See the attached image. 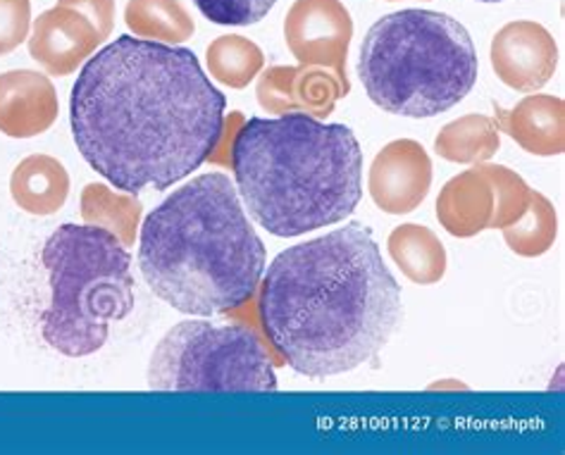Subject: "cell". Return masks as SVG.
<instances>
[{"mask_svg": "<svg viewBox=\"0 0 565 455\" xmlns=\"http://www.w3.org/2000/svg\"><path fill=\"white\" fill-rule=\"evenodd\" d=\"M205 63L211 77L230 89H246L265 67L263 51L246 36H217L205 51Z\"/></svg>", "mask_w": 565, "mask_h": 455, "instance_id": "obj_22", "label": "cell"}, {"mask_svg": "<svg viewBox=\"0 0 565 455\" xmlns=\"http://www.w3.org/2000/svg\"><path fill=\"white\" fill-rule=\"evenodd\" d=\"M501 231L503 241L520 258H540L548 253L558 237V217L554 203L532 188L525 213Z\"/></svg>", "mask_w": 565, "mask_h": 455, "instance_id": "obj_21", "label": "cell"}, {"mask_svg": "<svg viewBox=\"0 0 565 455\" xmlns=\"http://www.w3.org/2000/svg\"><path fill=\"white\" fill-rule=\"evenodd\" d=\"M103 36L92 20L79 10L57 3L41 12L29 36V55L53 77H67L77 72L96 53Z\"/></svg>", "mask_w": 565, "mask_h": 455, "instance_id": "obj_12", "label": "cell"}, {"mask_svg": "<svg viewBox=\"0 0 565 455\" xmlns=\"http://www.w3.org/2000/svg\"><path fill=\"white\" fill-rule=\"evenodd\" d=\"M277 0H193L207 20L227 26H248L267 18Z\"/></svg>", "mask_w": 565, "mask_h": 455, "instance_id": "obj_24", "label": "cell"}, {"mask_svg": "<svg viewBox=\"0 0 565 455\" xmlns=\"http://www.w3.org/2000/svg\"><path fill=\"white\" fill-rule=\"evenodd\" d=\"M433 186V160L425 145L396 139L375 155L367 172L370 198L382 213L408 215L420 208Z\"/></svg>", "mask_w": 565, "mask_h": 455, "instance_id": "obj_9", "label": "cell"}, {"mask_svg": "<svg viewBox=\"0 0 565 455\" xmlns=\"http://www.w3.org/2000/svg\"><path fill=\"white\" fill-rule=\"evenodd\" d=\"M351 39L353 20L341 0H294L287 12L285 41L299 65L332 69L344 84Z\"/></svg>", "mask_w": 565, "mask_h": 455, "instance_id": "obj_8", "label": "cell"}, {"mask_svg": "<svg viewBox=\"0 0 565 455\" xmlns=\"http://www.w3.org/2000/svg\"><path fill=\"white\" fill-rule=\"evenodd\" d=\"M225 108L193 51L120 36L84 65L70 120L86 163L137 196L196 172L217 151Z\"/></svg>", "mask_w": 565, "mask_h": 455, "instance_id": "obj_1", "label": "cell"}, {"mask_svg": "<svg viewBox=\"0 0 565 455\" xmlns=\"http://www.w3.org/2000/svg\"><path fill=\"white\" fill-rule=\"evenodd\" d=\"M501 145V127L497 117L463 115L446 124L435 141L439 158L458 165H482Z\"/></svg>", "mask_w": 565, "mask_h": 455, "instance_id": "obj_18", "label": "cell"}, {"mask_svg": "<svg viewBox=\"0 0 565 455\" xmlns=\"http://www.w3.org/2000/svg\"><path fill=\"white\" fill-rule=\"evenodd\" d=\"M125 24L137 39L168 43V46H177L196 34V22L182 0H129Z\"/></svg>", "mask_w": 565, "mask_h": 455, "instance_id": "obj_19", "label": "cell"}, {"mask_svg": "<svg viewBox=\"0 0 565 455\" xmlns=\"http://www.w3.org/2000/svg\"><path fill=\"white\" fill-rule=\"evenodd\" d=\"M492 67L513 91H540L558 67V46L546 26L518 20L501 26L492 39Z\"/></svg>", "mask_w": 565, "mask_h": 455, "instance_id": "obj_10", "label": "cell"}, {"mask_svg": "<svg viewBox=\"0 0 565 455\" xmlns=\"http://www.w3.org/2000/svg\"><path fill=\"white\" fill-rule=\"evenodd\" d=\"M32 29V0H0V57L20 48Z\"/></svg>", "mask_w": 565, "mask_h": 455, "instance_id": "obj_25", "label": "cell"}, {"mask_svg": "<svg viewBox=\"0 0 565 455\" xmlns=\"http://www.w3.org/2000/svg\"><path fill=\"white\" fill-rule=\"evenodd\" d=\"M61 6L79 10L86 20H92L98 34L106 41L115 26V0H57Z\"/></svg>", "mask_w": 565, "mask_h": 455, "instance_id": "obj_26", "label": "cell"}, {"mask_svg": "<svg viewBox=\"0 0 565 455\" xmlns=\"http://www.w3.org/2000/svg\"><path fill=\"white\" fill-rule=\"evenodd\" d=\"M392 260L413 284L429 286L437 284L446 274V248L433 229L425 225H401L390 234Z\"/></svg>", "mask_w": 565, "mask_h": 455, "instance_id": "obj_17", "label": "cell"}, {"mask_svg": "<svg viewBox=\"0 0 565 455\" xmlns=\"http://www.w3.org/2000/svg\"><path fill=\"white\" fill-rule=\"evenodd\" d=\"M139 268L156 296L186 315L230 313L256 293L265 246L227 174H201L143 219Z\"/></svg>", "mask_w": 565, "mask_h": 455, "instance_id": "obj_3", "label": "cell"}, {"mask_svg": "<svg viewBox=\"0 0 565 455\" xmlns=\"http://www.w3.org/2000/svg\"><path fill=\"white\" fill-rule=\"evenodd\" d=\"M232 170L250 217L281 239L341 223L363 196L359 139L306 112L250 117L234 137Z\"/></svg>", "mask_w": 565, "mask_h": 455, "instance_id": "obj_4", "label": "cell"}, {"mask_svg": "<svg viewBox=\"0 0 565 455\" xmlns=\"http://www.w3.org/2000/svg\"><path fill=\"white\" fill-rule=\"evenodd\" d=\"M61 112L53 82L34 69L0 75V134L34 139L49 131Z\"/></svg>", "mask_w": 565, "mask_h": 455, "instance_id": "obj_13", "label": "cell"}, {"mask_svg": "<svg viewBox=\"0 0 565 455\" xmlns=\"http://www.w3.org/2000/svg\"><path fill=\"white\" fill-rule=\"evenodd\" d=\"M480 3H503V0H480Z\"/></svg>", "mask_w": 565, "mask_h": 455, "instance_id": "obj_27", "label": "cell"}, {"mask_svg": "<svg viewBox=\"0 0 565 455\" xmlns=\"http://www.w3.org/2000/svg\"><path fill=\"white\" fill-rule=\"evenodd\" d=\"M143 205L134 194H117L106 184H86L82 191V217L86 225L113 231L127 248L137 241Z\"/></svg>", "mask_w": 565, "mask_h": 455, "instance_id": "obj_20", "label": "cell"}, {"mask_svg": "<svg viewBox=\"0 0 565 455\" xmlns=\"http://www.w3.org/2000/svg\"><path fill=\"white\" fill-rule=\"evenodd\" d=\"M153 391H277L275 365L260 336L246 325L186 319L172 327L148 365Z\"/></svg>", "mask_w": 565, "mask_h": 455, "instance_id": "obj_7", "label": "cell"}, {"mask_svg": "<svg viewBox=\"0 0 565 455\" xmlns=\"http://www.w3.org/2000/svg\"><path fill=\"white\" fill-rule=\"evenodd\" d=\"M10 194L20 210L29 215H55L67 203L70 174L53 155H29L12 172Z\"/></svg>", "mask_w": 565, "mask_h": 455, "instance_id": "obj_16", "label": "cell"}, {"mask_svg": "<svg viewBox=\"0 0 565 455\" xmlns=\"http://www.w3.org/2000/svg\"><path fill=\"white\" fill-rule=\"evenodd\" d=\"M482 172L489 177L494 186V196H497V210L492 227L489 229H503L513 225L515 219L525 213L532 188L525 184V180L520 177L518 172L503 167V165H480Z\"/></svg>", "mask_w": 565, "mask_h": 455, "instance_id": "obj_23", "label": "cell"}, {"mask_svg": "<svg viewBox=\"0 0 565 455\" xmlns=\"http://www.w3.org/2000/svg\"><path fill=\"white\" fill-rule=\"evenodd\" d=\"M258 313L279 358L310 379L373 360L404 315L396 279L359 223L281 251L263 279Z\"/></svg>", "mask_w": 565, "mask_h": 455, "instance_id": "obj_2", "label": "cell"}, {"mask_svg": "<svg viewBox=\"0 0 565 455\" xmlns=\"http://www.w3.org/2000/svg\"><path fill=\"white\" fill-rule=\"evenodd\" d=\"M494 210V186L480 165L446 182L437 198L439 225L456 239H470L492 227Z\"/></svg>", "mask_w": 565, "mask_h": 455, "instance_id": "obj_15", "label": "cell"}, {"mask_svg": "<svg viewBox=\"0 0 565 455\" xmlns=\"http://www.w3.org/2000/svg\"><path fill=\"white\" fill-rule=\"evenodd\" d=\"M497 120L501 131L532 155L552 158L565 149V102L558 96H525L509 112L497 108Z\"/></svg>", "mask_w": 565, "mask_h": 455, "instance_id": "obj_14", "label": "cell"}, {"mask_svg": "<svg viewBox=\"0 0 565 455\" xmlns=\"http://www.w3.org/2000/svg\"><path fill=\"white\" fill-rule=\"evenodd\" d=\"M478 67L468 29L451 14L401 10L370 26L359 75L377 108L420 120L463 100Z\"/></svg>", "mask_w": 565, "mask_h": 455, "instance_id": "obj_5", "label": "cell"}, {"mask_svg": "<svg viewBox=\"0 0 565 455\" xmlns=\"http://www.w3.org/2000/svg\"><path fill=\"white\" fill-rule=\"evenodd\" d=\"M349 91L351 84L341 82L332 69L306 65L267 67L256 86L260 108L270 115L306 112L310 117H327L337 100Z\"/></svg>", "mask_w": 565, "mask_h": 455, "instance_id": "obj_11", "label": "cell"}, {"mask_svg": "<svg viewBox=\"0 0 565 455\" xmlns=\"http://www.w3.org/2000/svg\"><path fill=\"white\" fill-rule=\"evenodd\" d=\"M41 260L51 286L43 339L70 358L96 354L115 322L134 311L127 246L103 227L63 225L49 237Z\"/></svg>", "mask_w": 565, "mask_h": 455, "instance_id": "obj_6", "label": "cell"}]
</instances>
